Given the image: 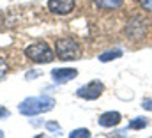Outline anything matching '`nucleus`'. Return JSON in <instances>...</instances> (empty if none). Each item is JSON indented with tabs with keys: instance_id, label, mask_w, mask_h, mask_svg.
<instances>
[{
	"instance_id": "12",
	"label": "nucleus",
	"mask_w": 152,
	"mask_h": 138,
	"mask_svg": "<svg viewBox=\"0 0 152 138\" xmlns=\"http://www.w3.org/2000/svg\"><path fill=\"white\" fill-rule=\"evenodd\" d=\"M90 137V131L85 129V128H80V129H75L69 133V138H88Z\"/></svg>"
},
{
	"instance_id": "14",
	"label": "nucleus",
	"mask_w": 152,
	"mask_h": 138,
	"mask_svg": "<svg viewBox=\"0 0 152 138\" xmlns=\"http://www.w3.org/2000/svg\"><path fill=\"white\" fill-rule=\"evenodd\" d=\"M7 64H5V62H4V60H2V59H0V78H2V76H4V74H5V73H7Z\"/></svg>"
},
{
	"instance_id": "8",
	"label": "nucleus",
	"mask_w": 152,
	"mask_h": 138,
	"mask_svg": "<svg viewBox=\"0 0 152 138\" xmlns=\"http://www.w3.org/2000/svg\"><path fill=\"white\" fill-rule=\"evenodd\" d=\"M122 120V115L118 113V112H106V113H101V117H99V126H103V128H113L117 126L118 122Z\"/></svg>"
},
{
	"instance_id": "16",
	"label": "nucleus",
	"mask_w": 152,
	"mask_h": 138,
	"mask_svg": "<svg viewBox=\"0 0 152 138\" xmlns=\"http://www.w3.org/2000/svg\"><path fill=\"white\" fill-rule=\"evenodd\" d=\"M4 117H9V110L4 108V106H0V119H4Z\"/></svg>"
},
{
	"instance_id": "2",
	"label": "nucleus",
	"mask_w": 152,
	"mask_h": 138,
	"mask_svg": "<svg viewBox=\"0 0 152 138\" xmlns=\"http://www.w3.org/2000/svg\"><path fill=\"white\" fill-rule=\"evenodd\" d=\"M55 55L60 60H73L81 55V48L75 39L62 37V39H57V43H55Z\"/></svg>"
},
{
	"instance_id": "6",
	"label": "nucleus",
	"mask_w": 152,
	"mask_h": 138,
	"mask_svg": "<svg viewBox=\"0 0 152 138\" xmlns=\"http://www.w3.org/2000/svg\"><path fill=\"white\" fill-rule=\"evenodd\" d=\"M75 5H76L75 0H48V11L53 12V14H58V16L73 12Z\"/></svg>"
},
{
	"instance_id": "10",
	"label": "nucleus",
	"mask_w": 152,
	"mask_h": 138,
	"mask_svg": "<svg viewBox=\"0 0 152 138\" xmlns=\"http://www.w3.org/2000/svg\"><path fill=\"white\" fill-rule=\"evenodd\" d=\"M118 57H122V51H120V50H110V51L101 53V55H99V60H101V62H110V60L118 59Z\"/></svg>"
},
{
	"instance_id": "3",
	"label": "nucleus",
	"mask_w": 152,
	"mask_h": 138,
	"mask_svg": "<svg viewBox=\"0 0 152 138\" xmlns=\"http://www.w3.org/2000/svg\"><path fill=\"white\" fill-rule=\"evenodd\" d=\"M25 55L32 60V62H37V64H48L53 60L55 57V51L46 44V43H34L30 46L25 48Z\"/></svg>"
},
{
	"instance_id": "9",
	"label": "nucleus",
	"mask_w": 152,
	"mask_h": 138,
	"mask_svg": "<svg viewBox=\"0 0 152 138\" xmlns=\"http://www.w3.org/2000/svg\"><path fill=\"white\" fill-rule=\"evenodd\" d=\"M124 0H94V5L99 9H118Z\"/></svg>"
},
{
	"instance_id": "5",
	"label": "nucleus",
	"mask_w": 152,
	"mask_h": 138,
	"mask_svg": "<svg viewBox=\"0 0 152 138\" xmlns=\"http://www.w3.org/2000/svg\"><path fill=\"white\" fill-rule=\"evenodd\" d=\"M147 27H145V18L142 16H134L133 20H129L127 27H126V37L131 41H142L145 37Z\"/></svg>"
},
{
	"instance_id": "7",
	"label": "nucleus",
	"mask_w": 152,
	"mask_h": 138,
	"mask_svg": "<svg viewBox=\"0 0 152 138\" xmlns=\"http://www.w3.org/2000/svg\"><path fill=\"white\" fill-rule=\"evenodd\" d=\"M76 76H78V71L73 68H58V69H53L51 71V78L58 85H64V83L75 80Z\"/></svg>"
},
{
	"instance_id": "1",
	"label": "nucleus",
	"mask_w": 152,
	"mask_h": 138,
	"mask_svg": "<svg viewBox=\"0 0 152 138\" xmlns=\"http://www.w3.org/2000/svg\"><path fill=\"white\" fill-rule=\"evenodd\" d=\"M53 106H55V99L53 98L39 96V98H27V99H23L20 103V106H18V110L25 117H34V115H39V113L53 110Z\"/></svg>"
},
{
	"instance_id": "17",
	"label": "nucleus",
	"mask_w": 152,
	"mask_h": 138,
	"mask_svg": "<svg viewBox=\"0 0 152 138\" xmlns=\"http://www.w3.org/2000/svg\"><path fill=\"white\" fill-rule=\"evenodd\" d=\"M46 128H48V129H60V126H58V124H55V122H50Z\"/></svg>"
},
{
	"instance_id": "11",
	"label": "nucleus",
	"mask_w": 152,
	"mask_h": 138,
	"mask_svg": "<svg viewBox=\"0 0 152 138\" xmlns=\"http://www.w3.org/2000/svg\"><path fill=\"white\" fill-rule=\"evenodd\" d=\"M147 124H149V120L145 117H136L134 120L129 122V129H143V128H147Z\"/></svg>"
},
{
	"instance_id": "15",
	"label": "nucleus",
	"mask_w": 152,
	"mask_h": 138,
	"mask_svg": "<svg viewBox=\"0 0 152 138\" xmlns=\"http://www.w3.org/2000/svg\"><path fill=\"white\" fill-rule=\"evenodd\" d=\"M142 106H143L145 110L152 112V99H143V101H142Z\"/></svg>"
},
{
	"instance_id": "13",
	"label": "nucleus",
	"mask_w": 152,
	"mask_h": 138,
	"mask_svg": "<svg viewBox=\"0 0 152 138\" xmlns=\"http://www.w3.org/2000/svg\"><path fill=\"white\" fill-rule=\"evenodd\" d=\"M140 5H142V9H143V11L152 12V0H140Z\"/></svg>"
},
{
	"instance_id": "4",
	"label": "nucleus",
	"mask_w": 152,
	"mask_h": 138,
	"mask_svg": "<svg viewBox=\"0 0 152 138\" xmlns=\"http://www.w3.org/2000/svg\"><path fill=\"white\" fill-rule=\"evenodd\" d=\"M103 92H104V85H103V81H99V80H92V81H88L87 85H81V87L76 90V96L81 98V99H87V101H94V99L101 98Z\"/></svg>"
}]
</instances>
